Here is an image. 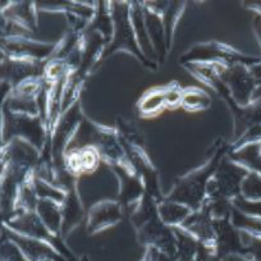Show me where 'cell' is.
Instances as JSON below:
<instances>
[{
	"instance_id": "1",
	"label": "cell",
	"mask_w": 261,
	"mask_h": 261,
	"mask_svg": "<svg viewBox=\"0 0 261 261\" xmlns=\"http://www.w3.org/2000/svg\"><path fill=\"white\" fill-rule=\"evenodd\" d=\"M220 159L222 155H215L212 162L204 168L178 180L175 187L168 196V200L187 205L192 212L201 209L207 199V183L217 170Z\"/></svg>"
},
{
	"instance_id": "2",
	"label": "cell",
	"mask_w": 261,
	"mask_h": 261,
	"mask_svg": "<svg viewBox=\"0 0 261 261\" xmlns=\"http://www.w3.org/2000/svg\"><path fill=\"white\" fill-rule=\"evenodd\" d=\"M248 170L232 162L222 158L217 170L207 183L206 200H229L232 201L241 195V186L248 174Z\"/></svg>"
},
{
	"instance_id": "3",
	"label": "cell",
	"mask_w": 261,
	"mask_h": 261,
	"mask_svg": "<svg viewBox=\"0 0 261 261\" xmlns=\"http://www.w3.org/2000/svg\"><path fill=\"white\" fill-rule=\"evenodd\" d=\"M261 62V58L247 57V55L238 53L237 50L227 46L224 44L210 41L200 44L188 50L180 58L182 64H192V63H222L225 65L245 64L247 67L257 64Z\"/></svg>"
},
{
	"instance_id": "4",
	"label": "cell",
	"mask_w": 261,
	"mask_h": 261,
	"mask_svg": "<svg viewBox=\"0 0 261 261\" xmlns=\"http://www.w3.org/2000/svg\"><path fill=\"white\" fill-rule=\"evenodd\" d=\"M215 64H217L218 76L229 91L233 101L240 107L250 105L253 91L257 86V82L251 73L250 67L245 64L225 65L222 63H215Z\"/></svg>"
},
{
	"instance_id": "5",
	"label": "cell",
	"mask_w": 261,
	"mask_h": 261,
	"mask_svg": "<svg viewBox=\"0 0 261 261\" xmlns=\"http://www.w3.org/2000/svg\"><path fill=\"white\" fill-rule=\"evenodd\" d=\"M117 7H114V13H113V26H114V42L110 45L109 51L113 50H119L124 49L127 51L134 53L136 57H139V59L142 63L147 65V67H152L155 68L156 64L150 60H147L145 58V55L142 54L141 49L139 46V42H137L136 34H135L134 26H132V21H130L129 16V7H127L125 4H115Z\"/></svg>"
},
{
	"instance_id": "6",
	"label": "cell",
	"mask_w": 261,
	"mask_h": 261,
	"mask_svg": "<svg viewBox=\"0 0 261 261\" xmlns=\"http://www.w3.org/2000/svg\"><path fill=\"white\" fill-rule=\"evenodd\" d=\"M7 227L11 228L12 232L26 237L36 238V240L45 241L53 243L58 236H53L49 232L42 220L37 215L36 212H17L13 218L7 220Z\"/></svg>"
},
{
	"instance_id": "7",
	"label": "cell",
	"mask_w": 261,
	"mask_h": 261,
	"mask_svg": "<svg viewBox=\"0 0 261 261\" xmlns=\"http://www.w3.org/2000/svg\"><path fill=\"white\" fill-rule=\"evenodd\" d=\"M7 132L18 136L17 139H22L24 141L34 145L37 150L41 149L45 142V129L37 118H30V115L13 114L7 124Z\"/></svg>"
},
{
	"instance_id": "8",
	"label": "cell",
	"mask_w": 261,
	"mask_h": 261,
	"mask_svg": "<svg viewBox=\"0 0 261 261\" xmlns=\"http://www.w3.org/2000/svg\"><path fill=\"white\" fill-rule=\"evenodd\" d=\"M11 240L21 248L29 261H50L51 258L63 261V258L58 255V252H55V248H53L49 242L26 237L14 232L11 233Z\"/></svg>"
},
{
	"instance_id": "9",
	"label": "cell",
	"mask_w": 261,
	"mask_h": 261,
	"mask_svg": "<svg viewBox=\"0 0 261 261\" xmlns=\"http://www.w3.org/2000/svg\"><path fill=\"white\" fill-rule=\"evenodd\" d=\"M144 19L150 41H151L152 47L156 53V57L164 60L168 53V45L163 14L155 11L151 7H144Z\"/></svg>"
},
{
	"instance_id": "10",
	"label": "cell",
	"mask_w": 261,
	"mask_h": 261,
	"mask_svg": "<svg viewBox=\"0 0 261 261\" xmlns=\"http://www.w3.org/2000/svg\"><path fill=\"white\" fill-rule=\"evenodd\" d=\"M79 122L80 109L79 105L74 104V107L65 113L64 117L58 122V124H55V132L54 137H53V154L58 155L62 150H64L65 145L71 139Z\"/></svg>"
},
{
	"instance_id": "11",
	"label": "cell",
	"mask_w": 261,
	"mask_h": 261,
	"mask_svg": "<svg viewBox=\"0 0 261 261\" xmlns=\"http://www.w3.org/2000/svg\"><path fill=\"white\" fill-rule=\"evenodd\" d=\"M229 159L250 173L261 174V142H251L234 147L230 151Z\"/></svg>"
},
{
	"instance_id": "12",
	"label": "cell",
	"mask_w": 261,
	"mask_h": 261,
	"mask_svg": "<svg viewBox=\"0 0 261 261\" xmlns=\"http://www.w3.org/2000/svg\"><path fill=\"white\" fill-rule=\"evenodd\" d=\"M192 210L185 204L173 201V200H163L158 204V215L164 224L169 227H179L182 223L191 215Z\"/></svg>"
},
{
	"instance_id": "13",
	"label": "cell",
	"mask_w": 261,
	"mask_h": 261,
	"mask_svg": "<svg viewBox=\"0 0 261 261\" xmlns=\"http://www.w3.org/2000/svg\"><path fill=\"white\" fill-rule=\"evenodd\" d=\"M122 217L120 205L117 202H102L90 213V228L92 230L115 224Z\"/></svg>"
},
{
	"instance_id": "14",
	"label": "cell",
	"mask_w": 261,
	"mask_h": 261,
	"mask_svg": "<svg viewBox=\"0 0 261 261\" xmlns=\"http://www.w3.org/2000/svg\"><path fill=\"white\" fill-rule=\"evenodd\" d=\"M36 213L53 236L62 232L63 212L60 204L50 200H39Z\"/></svg>"
},
{
	"instance_id": "15",
	"label": "cell",
	"mask_w": 261,
	"mask_h": 261,
	"mask_svg": "<svg viewBox=\"0 0 261 261\" xmlns=\"http://www.w3.org/2000/svg\"><path fill=\"white\" fill-rule=\"evenodd\" d=\"M7 50L12 54L21 55V57H29L30 58H44L46 55H49V53L51 51L53 47L49 45H40V44H34V42L30 41H18V40H13V41L8 42L7 44Z\"/></svg>"
},
{
	"instance_id": "16",
	"label": "cell",
	"mask_w": 261,
	"mask_h": 261,
	"mask_svg": "<svg viewBox=\"0 0 261 261\" xmlns=\"http://www.w3.org/2000/svg\"><path fill=\"white\" fill-rule=\"evenodd\" d=\"M63 212V227L62 230H68L69 228L79 224L82 218V209L77 196L73 192L67 193L62 206Z\"/></svg>"
},
{
	"instance_id": "17",
	"label": "cell",
	"mask_w": 261,
	"mask_h": 261,
	"mask_svg": "<svg viewBox=\"0 0 261 261\" xmlns=\"http://www.w3.org/2000/svg\"><path fill=\"white\" fill-rule=\"evenodd\" d=\"M167 104V89H156L147 92L139 104L140 112L144 115H154L159 113Z\"/></svg>"
},
{
	"instance_id": "18",
	"label": "cell",
	"mask_w": 261,
	"mask_h": 261,
	"mask_svg": "<svg viewBox=\"0 0 261 261\" xmlns=\"http://www.w3.org/2000/svg\"><path fill=\"white\" fill-rule=\"evenodd\" d=\"M230 222L240 230L261 237V218L245 214L233 206L232 213H230Z\"/></svg>"
},
{
	"instance_id": "19",
	"label": "cell",
	"mask_w": 261,
	"mask_h": 261,
	"mask_svg": "<svg viewBox=\"0 0 261 261\" xmlns=\"http://www.w3.org/2000/svg\"><path fill=\"white\" fill-rule=\"evenodd\" d=\"M212 100L210 97L205 94L204 91L197 89H190L185 90L182 92V101L180 105L186 108L191 112H196V110H205L210 107Z\"/></svg>"
},
{
	"instance_id": "20",
	"label": "cell",
	"mask_w": 261,
	"mask_h": 261,
	"mask_svg": "<svg viewBox=\"0 0 261 261\" xmlns=\"http://www.w3.org/2000/svg\"><path fill=\"white\" fill-rule=\"evenodd\" d=\"M34 186L36 190L37 197L40 200H50V201L58 202V204H63L67 197V193L64 191L59 190V188L54 187L49 180L41 179V178H34Z\"/></svg>"
},
{
	"instance_id": "21",
	"label": "cell",
	"mask_w": 261,
	"mask_h": 261,
	"mask_svg": "<svg viewBox=\"0 0 261 261\" xmlns=\"http://www.w3.org/2000/svg\"><path fill=\"white\" fill-rule=\"evenodd\" d=\"M241 196L247 200H261V174L248 173L241 186Z\"/></svg>"
},
{
	"instance_id": "22",
	"label": "cell",
	"mask_w": 261,
	"mask_h": 261,
	"mask_svg": "<svg viewBox=\"0 0 261 261\" xmlns=\"http://www.w3.org/2000/svg\"><path fill=\"white\" fill-rule=\"evenodd\" d=\"M245 246V258L247 261H261V237L241 230Z\"/></svg>"
},
{
	"instance_id": "23",
	"label": "cell",
	"mask_w": 261,
	"mask_h": 261,
	"mask_svg": "<svg viewBox=\"0 0 261 261\" xmlns=\"http://www.w3.org/2000/svg\"><path fill=\"white\" fill-rule=\"evenodd\" d=\"M233 206L245 214L261 218V200H247L242 196H237L232 200Z\"/></svg>"
},
{
	"instance_id": "24",
	"label": "cell",
	"mask_w": 261,
	"mask_h": 261,
	"mask_svg": "<svg viewBox=\"0 0 261 261\" xmlns=\"http://www.w3.org/2000/svg\"><path fill=\"white\" fill-rule=\"evenodd\" d=\"M2 261H29L21 248L12 240L7 241L2 246Z\"/></svg>"
},
{
	"instance_id": "25",
	"label": "cell",
	"mask_w": 261,
	"mask_h": 261,
	"mask_svg": "<svg viewBox=\"0 0 261 261\" xmlns=\"http://www.w3.org/2000/svg\"><path fill=\"white\" fill-rule=\"evenodd\" d=\"M251 69V73L253 74V77H255L256 82L257 84H261V62L257 63V64L252 65V67H250Z\"/></svg>"
},
{
	"instance_id": "26",
	"label": "cell",
	"mask_w": 261,
	"mask_h": 261,
	"mask_svg": "<svg viewBox=\"0 0 261 261\" xmlns=\"http://www.w3.org/2000/svg\"><path fill=\"white\" fill-rule=\"evenodd\" d=\"M145 261H152L151 257H150V255L146 256V258H145Z\"/></svg>"
}]
</instances>
